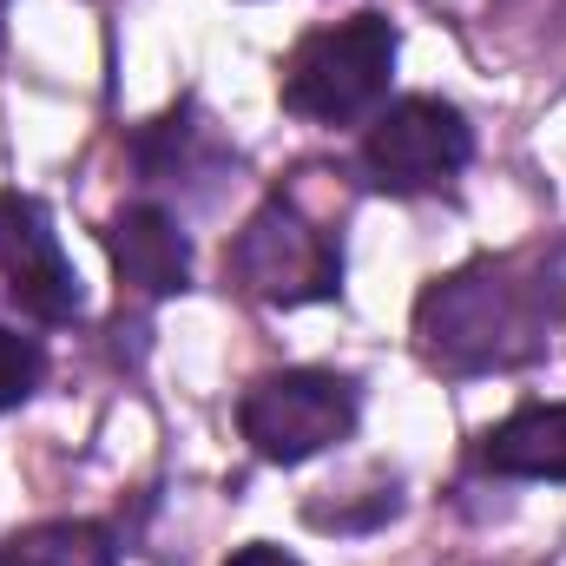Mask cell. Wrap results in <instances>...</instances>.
<instances>
[{
  "label": "cell",
  "instance_id": "7a4b0ae2",
  "mask_svg": "<svg viewBox=\"0 0 566 566\" xmlns=\"http://www.w3.org/2000/svg\"><path fill=\"white\" fill-rule=\"evenodd\" d=\"M396 73V27L382 13H349L336 27H316L283 60V106L316 126H349L382 106Z\"/></svg>",
  "mask_w": 566,
  "mask_h": 566
},
{
  "label": "cell",
  "instance_id": "8fae6325",
  "mask_svg": "<svg viewBox=\"0 0 566 566\" xmlns=\"http://www.w3.org/2000/svg\"><path fill=\"white\" fill-rule=\"evenodd\" d=\"M534 283H541V296H547V316H566V244L534 264Z\"/></svg>",
  "mask_w": 566,
  "mask_h": 566
},
{
  "label": "cell",
  "instance_id": "4fadbf2b",
  "mask_svg": "<svg viewBox=\"0 0 566 566\" xmlns=\"http://www.w3.org/2000/svg\"><path fill=\"white\" fill-rule=\"evenodd\" d=\"M0 7H7V0H0Z\"/></svg>",
  "mask_w": 566,
  "mask_h": 566
},
{
  "label": "cell",
  "instance_id": "7c38bea8",
  "mask_svg": "<svg viewBox=\"0 0 566 566\" xmlns=\"http://www.w3.org/2000/svg\"><path fill=\"white\" fill-rule=\"evenodd\" d=\"M224 566H303V560H290L283 547H244V554H231Z\"/></svg>",
  "mask_w": 566,
  "mask_h": 566
},
{
  "label": "cell",
  "instance_id": "6da1fadb",
  "mask_svg": "<svg viewBox=\"0 0 566 566\" xmlns=\"http://www.w3.org/2000/svg\"><path fill=\"white\" fill-rule=\"evenodd\" d=\"M547 296L521 264H468L416 303V349L448 376L514 369L547 349Z\"/></svg>",
  "mask_w": 566,
  "mask_h": 566
},
{
  "label": "cell",
  "instance_id": "30bf717a",
  "mask_svg": "<svg viewBox=\"0 0 566 566\" xmlns=\"http://www.w3.org/2000/svg\"><path fill=\"white\" fill-rule=\"evenodd\" d=\"M40 376H46V349L20 329H0V416L20 409L40 389Z\"/></svg>",
  "mask_w": 566,
  "mask_h": 566
},
{
  "label": "cell",
  "instance_id": "9c48e42d",
  "mask_svg": "<svg viewBox=\"0 0 566 566\" xmlns=\"http://www.w3.org/2000/svg\"><path fill=\"white\" fill-rule=\"evenodd\" d=\"M0 566H119V541L99 521H40L0 547Z\"/></svg>",
  "mask_w": 566,
  "mask_h": 566
},
{
  "label": "cell",
  "instance_id": "277c9868",
  "mask_svg": "<svg viewBox=\"0 0 566 566\" xmlns=\"http://www.w3.org/2000/svg\"><path fill=\"white\" fill-rule=\"evenodd\" d=\"M231 277H238V290H251V296H264V303L296 310V303L336 296V283H343V251H336L290 198H264V205L251 211V224L238 231V244H231Z\"/></svg>",
  "mask_w": 566,
  "mask_h": 566
},
{
  "label": "cell",
  "instance_id": "ba28073f",
  "mask_svg": "<svg viewBox=\"0 0 566 566\" xmlns=\"http://www.w3.org/2000/svg\"><path fill=\"white\" fill-rule=\"evenodd\" d=\"M481 461L514 481H566V402L514 409L501 428H488Z\"/></svg>",
  "mask_w": 566,
  "mask_h": 566
},
{
  "label": "cell",
  "instance_id": "5b68a950",
  "mask_svg": "<svg viewBox=\"0 0 566 566\" xmlns=\"http://www.w3.org/2000/svg\"><path fill=\"white\" fill-rule=\"evenodd\" d=\"M474 158V133L448 99H396L389 113H376L369 139H363V171L369 185L416 198V191H441L461 165Z\"/></svg>",
  "mask_w": 566,
  "mask_h": 566
},
{
  "label": "cell",
  "instance_id": "52a82bcc",
  "mask_svg": "<svg viewBox=\"0 0 566 566\" xmlns=\"http://www.w3.org/2000/svg\"><path fill=\"white\" fill-rule=\"evenodd\" d=\"M106 251H113L119 277L145 296H178L191 283V244H185L178 218L158 211V205H126L106 224Z\"/></svg>",
  "mask_w": 566,
  "mask_h": 566
},
{
  "label": "cell",
  "instance_id": "8992f818",
  "mask_svg": "<svg viewBox=\"0 0 566 566\" xmlns=\"http://www.w3.org/2000/svg\"><path fill=\"white\" fill-rule=\"evenodd\" d=\"M0 283L33 323H73L86 310V290L73 277L40 198H20V191L0 198Z\"/></svg>",
  "mask_w": 566,
  "mask_h": 566
},
{
  "label": "cell",
  "instance_id": "3957f363",
  "mask_svg": "<svg viewBox=\"0 0 566 566\" xmlns=\"http://www.w3.org/2000/svg\"><path fill=\"white\" fill-rule=\"evenodd\" d=\"M238 428L244 441L277 461V468H296L336 441H349L356 428V382L329 376V369H283V376H264L244 389L238 402Z\"/></svg>",
  "mask_w": 566,
  "mask_h": 566
}]
</instances>
